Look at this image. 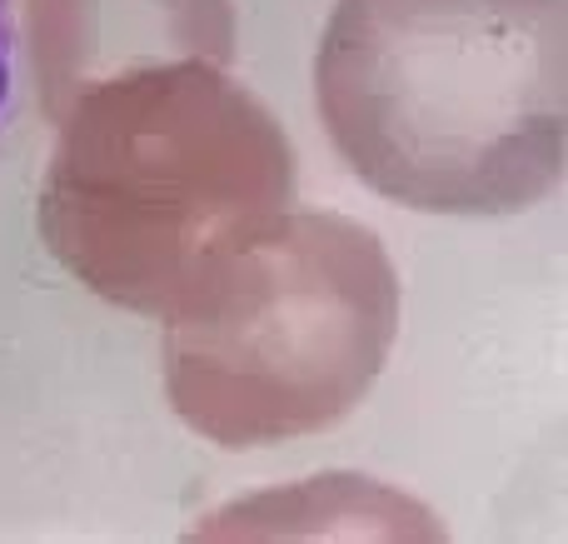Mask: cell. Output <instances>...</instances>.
<instances>
[{
	"label": "cell",
	"mask_w": 568,
	"mask_h": 544,
	"mask_svg": "<svg viewBox=\"0 0 568 544\" xmlns=\"http://www.w3.org/2000/svg\"><path fill=\"white\" fill-rule=\"evenodd\" d=\"M26 50L40 110L65 120L85 90L170 60H235L230 0H26Z\"/></svg>",
	"instance_id": "cell-4"
},
{
	"label": "cell",
	"mask_w": 568,
	"mask_h": 544,
	"mask_svg": "<svg viewBox=\"0 0 568 544\" xmlns=\"http://www.w3.org/2000/svg\"><path fill=\"white\" fill-rule=\"evenodd\" d=\"M314 95L344 165L434 215H514L564 185L568 0H334Z\"/></svg>",
	"instance_id": "cell-1"
},
{
	"label": "cell",
	"mask_w": 568,
	"mask_h": 544,
	"mask_svg": "<svg viewBox=\"0 0 568 544\" xmlns=\"http://www.w3.org/2000/svg\"><path fill=\"white\" fill-rule=\"evenodd\" d=\"M16 46H20L16 0H0V130H6L10 100H16Z\"/></svg>",
	"instance_id": "cell-5"
},
{
	"label": "cell",
	"mask_w": 568,
	"mask_h": 544,
	"mask_svg": "<svg viewBox=\"0 0 568 544\" xmlns=\"http://www.w3.org/2000/svg\"><path fill=\"white\" fill-rule=\"evenodd\" d=\"M294 210V145L225 66L170 60L85 90L40 180V235L105 305L175 315Z\"/></svg>",
	"instance_id": "cell-2"
},
{
	"label": "cell",
	"mask_w": 568,
	"mask_h": 544,
	"mask_svg": "<svg viewBox=\"0 0 568 544\" xmlns=\"http://www.w3.org/2000/svg\"><path fill=\"white\" fill-rule=\"evenodd\" d=\"M399 335V275L339 210H284L165 315V395L200 440L260 450L339 425Z\"/></svg>",
	"instance_id": "cell-3"
}]
</instances>
